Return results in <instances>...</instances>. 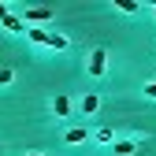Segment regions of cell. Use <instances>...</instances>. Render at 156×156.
<instances>
[{
	"label": "cell",
	"instance_id": "1",
	"mask_svg": "<svg viewBox=\"0 0 156 156\" xmlns=\"http://www.w3.org/2000/svg\"><path fill=\"white\" fill-rule=\"evenodd\" d=\"M104 63H108V52H104V48H93V56H89V74L101 78V74H104Z\"/></svg>",
	"mask_w": 156,
	"mask_h": 156
},
{
	"label": "cell",
	"instance_id": "2",
	"mask_svg": "<svg viewBox=\"0 0 156 156\" xmlns=\"http://www.w3.org/2000/svg\"><path fill=\"white\" fill-rule=\"evenodd\" d=\"M52 19V8H30L26 11V23H48Z\"/></svg>",
	"mask_w": 156,
	"mask_h": 156
},
{
	"label": "cell",
	"instance_id": "3",
	"mask_svg": "<svg viewBox=\"0 0 156 156\" xmlns=\"http://www.w3.org/2000/svg\"><path fill=\"white\" fill-rule=\"evenodd\" d=\"M52 112L60 115V119H63V115H71V101H67V97H56V101H52Z\"/></svg>",
	"mask_w": 156,
	"mask_h": 156
},
{
	"label": "cell",
	"instance_id": "4",
	"mask_svg": "<svg viewBox=\"0 0 156 156\" xmlns=\"http://www.w3.org/2000/svg\"><path fill=\"white\" fill-rule=\"evenodd\" d=\"M97 108H101V97H97V93H86V101H82V112H86V115H93Z\"/></svg>",
	"mask_w": 156,
	"mask_h": 156
},
{
	"label": "cell",
	"instance_id": "5",
	"mask_svg": "<svg viewBox=\"0 0 156 156\" xmlns=\"http://www.w3.org/2000/svg\"><path fill=\"white\" fill-rule=\"evenodd\" d=\"M86 138H89V134H86L82 126H74V130H67V141H71V145H82Z\"/></svg>",
	"mask_w": 156,
	"mask_h": 156
},
{
	"label": "cell",
	"instance_id": "6",
	"mask_svg": "<svg viewBox=\"0 0 156 156\" xmlns=\"http://www.w3.org/2000/svg\"><path fill=\"white\" fill-rule=\"evenodd\" d=\"M4 26H8V30H19V34L26 30V26H23V19H19V15H8V19H4Z\"/></svg>",
	"mask_w": 156,
	"mask_h": 156
},
{
	"label": "cell",
	"instance_id": "7",
	"mask_svg": "<svg viewBox=\"0 0 156 156\" xmlns=\"http://www.w3.org/2000/svg\"><path fill=\"white\" fill-rule=\"evenodd\" d=\"M112 149H115V152H119V156H130V152H134V141H115Z\"/></svg>",
	"mask_w": 156,
	"mask_h": 156
},
{
	"label": "cell",
	"instance_id": "8",
	"mask_svg": "<svg viewBox=\"0 0 156 156\" xmlns=\"http://www.w3.org/2000/svg\"><path fill=\"white\" fill-rule=\"evenodd\" d=\"M45 45H52V48H67V37H60V34H48V41Z\"/></svg>",
	"mask_w": 156,
	"mask_h": 156
},
{
	"label": "cell",
	"instance_id": "9",
	"mask_svg": "<svg viewBox=\"0 0 156 156\" xmlns=\"http://www.w3.org/2000/svg\"><path fill=\"white\" fill-rule=\"evenodd\" d=\"M26 34H30V41H37V45H45V41H48V34H45V30H26Z\"/></svg>",
	"mask_w": 156,
	"mask_h": 156
},
{
	"label": "cell",
	"instance_id": "10",
	"mask_svg": "<svg viewBox=\"0 0 156 156\" xmlns=\"http://www.w3.org/2000/svg\"><path fill=\"white\" fill-rule=\"evenodd\" d=\"M97 138H101L104 145H112V126H101V130H97Z\"/></svg>",
	"mask_w": 156,
	"mask_h": 156
},
{
	"label": "cell",
	"instance_id": "11",
	"mask_svg": "<svg viewBox=\"0 0 156 156\" xmlns=\"http://www.w3.org/2000/svg\"><path fill=\"white\" fill-rule=\"evenodd\" d=\"M115 8H119V11H138V4H134V0H119Z\"/></svg>",
	"mask_w": 156,
	"mask_h": 156
},
{
	"label": "cell",
	"instance_id": "12",
	"mask_svg": "<svg viewBox=\"0 0 156 156\" xmlns=\"http://www.w3.org/2000/svg\"><path fill=\"white\" fill-rule=\"evenodd\" d=\"M145 97H156V82H149V86H145Z\"/></svg>",
	"mask_w": 156,
	"mask_h": 156
},
{
	"label": "cell",
	"instance_id": "13",
	"mask_svg": "<svg viewBox=\"0 0 156 156\" xmlns=\"http://www.w3.org/2000/svg\"><path fill=\"white\" fill-rule=\"evenodd\" d=\"M4 19H8V4H0V23H4Z\"/></svg>",
	"mask_w": 156,
	"mask_h": 156
},
{
	"label": "cell",
	"instance_id": "14",
	"mask_svg": "<svg viewBox=\"0 0 156 156\" xmlns=\"http://www.w3.org/2000/svg\"><path fill=\"white\" fill-rule=\"evenodd\" d=\"M30 156H41V152H30Z\"/></svg>",
	"mask_w": 156,
	"mask_h": 156
}]
</instances>
